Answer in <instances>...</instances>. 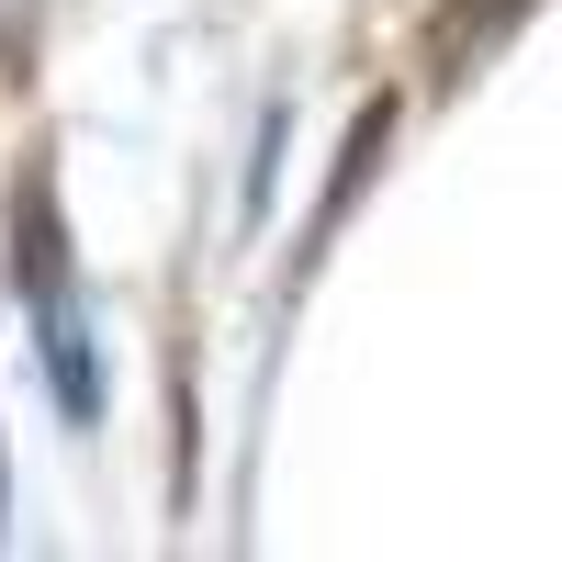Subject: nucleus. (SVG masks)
<instances>
[{
  "mask_svg": "<svg viewBox=\"0 0 562 562\" xmlns=\"http://www.w3.org/2000/svg\"><path fill=\"white\" fill-rule=\"evenodd\" d=\"M518 12H529V0H461V12L439 23V57H461V45H495V34L518 23Z\"/></svg>",
  "mask_w": 562,
  "mask_h": 562,
  "instance_id": "obj_2",
  "label": "nucleus"
},
{
  "mask_svg": "<svg viewBox=\"0 0 562 562\" xmlns=\"http://www.w3.org/2000/svg\"><path fill=\"white\" fill-rule=\"evenodd\" d=\"M34 23H45V0H0V68L34 57Z\"/></svg>",
  "mask_w": 562,
  "mask_h": 562,
  "instance_id": "obj_3",
  "label": "nucleus"
},
{
  "mask_svg": "<svg viewBox=\"0 0 562 562\" xmlns=\"http://www.w3.org/2000/svg\"><path fill=\"white\" fill-rule=\"evenodd\" d=\"M12 281L34 304V349H45V383H57L68 428H102V338H90V304L68 281V237H57V192L45 169L12 180Z\"/></svg>",
  "mask_w": 562,
  "mask_h": 562,
  "instance_id": "obj_1",
  "label": "nucleus"
},
{
  "mask_svg": "<svg viewBox=\"0 0 562 562\" xmlns=\"http://www.w3.org/2000/svg\"><path fill=\"white\" fill-rule=\"evenodd\" d=\"M0 529H12V473H0Z\"/></svg>",
  "mask_w": 562,
  "mask_h": 562,
  "instance_id": "obj_4",
  "label": "nucleus"
}]
</instances>
